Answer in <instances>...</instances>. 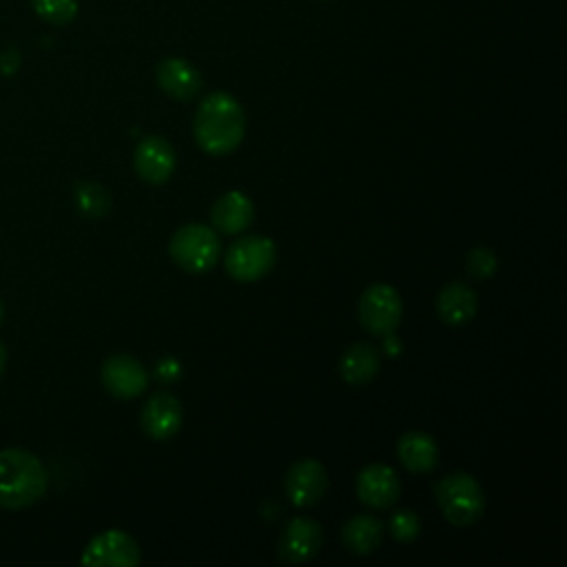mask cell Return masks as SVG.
Instances as JSON below:
<instances>
[{
    "mask_svg": "<svg viewBox=\"0 0 567 567\" xmlns=\"http://www.w3.org/2000/svg\"><path fill=\"white\" fill-rule=\"evenodd\" d=\"M193 133L208 155L221 157L233 153L246 133V115L237 97L226 91L208 93L195 111Z\"/></svg>",
    "mask_w": 567,
    "mask_h": 567,
    "instance_id": "1",
    "label": "cell"
},
{
    "mask_svg": "<svg viewBox=\"0 0 567 567\" xmlns=\"http://www.w3.org/2000/svg\"><path fill=\"white\" fill-rule=\"evenodd\" d=\"M49 485L42 461L22 447L0 450V507L24 509L38 503Z\"/></svg>",
    "mask_w": 567,
    "mask_h": 567,
    "instance_id": "2",
    "label": "cell"
},
{
    "mask_svg": "<svg viewBox=\"0 0 567 567\" xmlns=\"http://www.w3.org/2000/svg\"><path fill=\"white\" fill-rule=\"evenodd\" d=\"M434 496L445 520L456 527L474 525L485 512L483 487L467 472L445 474L434 485Z\"/></svg>",
    "mask_w": 567,
    "mask_h": 567,
    "instance_id": "3",
    "label": "cell"
},
{
    "mask_svg": "<svg viewBox=\"0 0 567 567\" xmlns=\"http://www.w3.org/2000/svg\"><path fill=\"white\" fill-rule=\"evenodd\" d=\"M219 237L210 226L204 224H184L173 233L168 241V252L173 261L182 270L195 275L210 270L219 259Z\"/></svg>",
    "mask_w": 567,
    "mask_h": 567,
    "instance_id": "4",
    "label": "cell"
},
{
    "mask_svg": "<svg viewBox=\"0 0 567 567\" xmlns=\"http://www.w3.org/2000/svg\"><path fill=\"white\" fill-rule=\"evenodd\" d=\"M277 261V246L264 235H248L230 244L224 257V268L230 279L252 284L266 277Z\"/></svg>",
    "mask_w": 567,
    "mask_h": 567,
    "instance_id": "5",
    "label": "cell"
},
{
    "mask_svg": "<svg viewBox=\"0 0 567 567\" xmlns=\"http://www.w3.org/2000/svg\"><path fill=\"white\" fill-rule=\"evenodd\" d=\"M403 317V301L390 284H372L359 299V319L363 328L377 337L392 334Z\"/></svg>",
    "mask_w": 567,
    "mask_h": 567,
    "instance_id": "6",
    "label": "cell"
},
{
    "mask_svg": "<svg viewBox=\"0 0 567 567\" xmlns=\"http://www.w3.org/2000/svg\"><path fill=\"white\" fill-rule=\"evenodd\" d=\"M82 565L91 567H135L142 560L133 536L122 529H104L95 534L82 551Z\"/></svg>",
    "mask_w": 567,
    "mask_h": 567,
    "instance_id": "7",
    "label": "cell"
},
{
    "mask_svg": "<svg viewBox=\"0 0 567 567\" xmlns=\"http://www.w3.org/2000/svg\"><path fill=\"white\" fill-rule=\"evenodd\" d=\"M133 166L140 179L148 184H166L177 166L173 144L162 135H146L137 142L133 153Z\"/></svg>",
    "mask_w": 567,
    "mask_h": 567,
    "instance_id": "8",
    "label": "cell"
},
{
    "mask_svg": "<svg viewBox=\"0 0 567 567\" xmlns=\"http://www.w3.org/2000/svg\"><path fill=\"white\" fill-rule=\"evenodd\" d=\"M284 489L295 507H310L319 503L328 489L326 467L315 458L295 461L284 476Z\"/></svg>",
    "mask_w": 567,
    "mask_h": 567,
    "instance_id": "9",
    "label": "cell"
},
{
    "mask_svg": "<svg viewBox=\"0 0 567 567\" xmlns=\"http://www.w3.org/2000/svg\"><path fill=\"white\" fill-rule=\"evenodd\" d=\"M357 496L372 509H390L401 496L399 474L385 463H370L357 474Z\"/></svg>",
    "mask_w": 567,
    "mask_h": 567,
    "instance_id": "10",
    "label": "cell"
},
{
    "mask_svg": "<svg viewBox=\"0 0 567 567\" xmlns=\"http://www.w3.org/2000/svg\"><path fill=\"white\" fill-rule=\"evenodd\" d=\"M102 385L117 399H135L148 385V372L131 354H111L100 370Z\"/></svg>",
    "mask_w": 567,
    "mask_h": 567,
    "instance_id": "11",
    "label": "cell"
},
{
    "mask_svg": "<svg viewBox=\"0 0 567 567\" xmlns=\"http://www.w3.org/2000/svg\"><path fill=\"white\" fill-rule=\"evenodd\" d=\"M140 425L155 441H166L175 436L182 427L179 399L171 392H157L148 396V401L140 412Z\"/></svg>",
    "mask_w": 567,
    "mask_h": 567,
    "instance_id": "12",
    "label": "cell"
},
{
    "mask_svg": "<svg viewBox=\"0 0 567 567\" xmlns=\"http://www.w3.org/2000/svg\"><path fill=\"white\" fill-rule=\"evenodd\" d=\"M323 543L321 525L312 518L297 516L286 523L279 538V556L288 563H308L317 556Z\"/></svg>",
    "mask_w": 567,
    "mask_h": 567,
    "instance_id": "13",
    "label": "cell"
},
{
    "mask_svg": "<svg viewBox=\"0 0 567 567\" xmlns=\"http://www.w3.org/2000/svg\"><path fill=\"white\" fill-rule=\"evenodd\" d=\"M157 86L177 102H188L202 91V73L184 58H164L155 66Z\"/></svg>",
    "mask_w": 567,
    "mask_h": 567,
    "instance_id": "14",
    "label": "cell"
},
{
    "mask_svg": "<svg viewBox=\"0 0 567 567\" xmlns=\"http://www.w3.org/2000/svg\"><path fill=\"white\" fill-rule=\"evenodd\" d=\"M255 206L250 197L241 190L224 193L210 208V221L219 233L237 235L252 224Z\"/></svg>",
    "mask_w": 567,
    "mask_h": 567,
    "instance_id": "15",
    "label": "cell"
},
{
    "mask_svg": "<svg viewBox=\"0 0 567 567\" xmlns=\"http://www.w3.org/2000/svg\"><path fill=\"white\" fill-rule=\"evenodd\" d=\"M399 461L414 474H427L439 465V445L425 432H405L396 443Z\"/></svg>",
    "mask_w": 567,
    "mask_h": 567,
    "instance_id": "16",
    "label": "cell"
},
{
    "mask_svg": "<svg viewBox=\"0 0 567 567\" xmlns=\"http://www.w3.org/2000/svg\"><path fill=\"white\" fill-rule=\"evenodd\" d=\"M476 310H478L476 292L465 284L452 281L436 297V312H439L441 321H445L450 326L467 323L470 319H474Z\"/></svg>",
    "mask_w": 567,
    "mask_h": 567,
    "instance_id": "17",
    "label": "cell"
},
{
    "mask_svg": "<svg viewBox=\"0 0 567 567\" xmlns=\"http://www.w3.org/2000/svg\"><path fill=\"white\" fill-rule=\"evenodd\" d=\"M379 365L381 354L372 343H354L341 354L339 374L350 385H363L377 377Z\"/></svg>",
    "mask_w": 567,
    "mask_h": 567,
    "instance_id": "18",
    "label": "cell"
},
{
    "mask_svg": "<svg viewBox=\"0 0 567 567\" xmlns=\"http://www.w3.org/2000/svg\"><path fill=\"white\" fill-rule=\"evenodd\" d=\"M341 540L350 554H372L383 540V525L372 514H357L343 525Z\"/></svg>",
    "mask_w": 567,
    "mask_h": 567,
    "instance_id": "19",
    "label": "cell"
},
{
    "mask_svg": "<svg viewBox=\"0 0 567 567\" xmlns=\"http://www.w3.org/2000/svg\"><path fill=\"white\" fill-rule=\"evenodd\" d=\"M73 202L78 213L89 219H100L111 210L109 190L95 182H78L73 188Z\"/></svg>",
    "mask_w": 567,
    "mask_h": 567,
    "instance_id": "20",
    "label": "cell"
},
{
    "mask_svg": "<svg viewBox=\"0 0 567 567\" xmlns=\"http://www.w3.org/2000/svg\"><path fill=\"white\" fill-rule=\"evenodd\" d=\"M33 11L49 24L64 27L78 16V0H31Z\"/></svg>",
    "mask_w": 567,
    "mask_h": 567,
    "instance_id": "21",
    "label": "cell"
},
{
    "mask_svg": "<svg viewBox=\"0 0 567 567\" xmlns=\"http://www.w3.org/2000/svg\"><path fill=\"white\" fill-rule=\"evenodd\" d=\"M390 534L399 543H412L421 534V520L412 509H399L390 516Z\"/></svg>",
    "mask_w": 567,
    "mask_h": 567,
    "instance_id": "22",
    "label": "cell"
},
{
    "mask_svg": "<svg viewBox=\"0 0 567 567\" xmlns=\"http://www.w3.org/2000/svg\"><path fill=\"white\" fill-rule=\"evenodd\" d=\"M496 268H498V259H496V255L489 248L481 246V248L470 250V255H467V272L474 279H487V277H492L496 272Z\"/></svg>",
    "mask_w": 567,
    "mask_h": 567,
    "instance_id": "23",
    "label": "cell"
},
{
    "mask_svg": "<svg viewBox=\"0 0 567 567\" xmlns=\"http://www.w3.org/2000/svg\"><path fill=\"white\" fill-rule=\"evenodd\" d=\"M20 51L16 49V47H4L2 51H0V73L2 75H13L16 71H18V66H20Z\"/></svg>",
    "mask_w": 567,
    "mask_h": 567,
    "instance_id": "24",
    "label": "cell"
},
{
    "mask_svg": "<svg viewBox=\"0 0 567 567\" xmlns=\"http://www.w3.org/2000/svg\"><path fill=\"white\" fill-rule=\"evenodd\" d=\"M157 379L175 381L179 379V363L175 359H164L157 363Z\"/></svg>",
    "mask_w": 567,
    "mask_h": 567,
    "instance_id": "25",
    "label": "cell"
},
{
    "mask_svg": "<svg viewBox=\"0 0 567 567\" xmlns=\"http://www.w3.org/2000/svg\"><path fill=\"white\" fill-rule=\"evenodd\" d=\"M4 365H7V348L0 343V374L4 372Z\"/></svg>",
    "mask_w": 567,
    "mask_h": 567,
    "instance_id": "26",
    "label": "cell"
},
{
    "mask_svg": "<svg viewBox=\"0 0 567 567\" xmlns=\"http://www.w3.org/2000/svg\"><path fill=\"white\" fill-rule=\"evenodd\" d=\"M2 319H4V303H2V299H0V323H2Z\"/></svg>",
    "mask_w": 567,
    "mask_h": 567,
    "instance_id": "27",
    "label": "cell"
}]
</instances>
